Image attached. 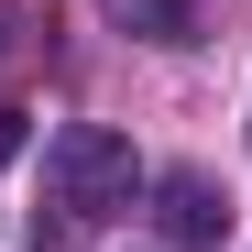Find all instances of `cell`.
<instances>
[{"mask_svg": "<svg viewBox=\"0 0 252 252\" xmlns=\"http://www.w3.org/2000/svg\"><path fill=\"white\" fill-rule=\"evenodd\" d=\"M132 187H143V164H132V143H121L110 121H77V132L44 143V208H55L66 230H88V220H110V208H132Z\"/></svg>", "mask_w": 252, "mask_h": 252, "instance_id": "1", "label": "cell"}, {"mask_svg": "<svg viewBox=\"0 0 252 252\" xmlns=\"http://www.w3.org/2000/svg\"><path fill=\"white\" fill-rule=\"evenodd\" d=\"M164 230L176 241H220V197H208L197 176H164Z\"/></svg>", "mask_w": 252, "mask_h": 252, "instance_id": "2", "label": "cell"}]
</instances>
